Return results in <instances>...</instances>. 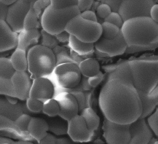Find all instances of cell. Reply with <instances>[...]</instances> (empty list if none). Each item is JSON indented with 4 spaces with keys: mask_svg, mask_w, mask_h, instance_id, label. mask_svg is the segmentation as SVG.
I'll use <instances>...</instances> for the list:
<instances>
[{
    "mask_svg": "<svg viewBox=\"0 0 158 144\" xmlns=\"http://www.w3.org/2000/svg\"><path fill=\"white\" fill-rule=\"evenodd\" d=\"M94 45L95 49L101 54L110 57L123 55L128 47L121 30L115 38L108 39L101 36Z\"/></svg>",
    "mask_w": 158,
    "mask_h": 144,
    "instance_id": "obj_9",
    "label": "cell"
},
{
    "mask_svg": "<svg viewBox=\"0 0 158 144\" xmlns=\"http://www.w3.org/2000/svg\"><path fill=\"white\" fill-rule=\"evenodd\" d=\"M54 73L60 87L66 89L75 87L79 84L82 78L79 66L74 63L57 65Z\"/></svg>",
    "mask_w": 158,
    "mask_h": 144,
    "instance_id": "obj_7",
    "label": "cell"
},
{
    "mask_svg": "<svg viewBox=\"0 0 158 144\" xmlns=\"http://www.w3.org/2000/svg\"><path fill=\"white\" fill-rule=\"evenodd\" d=\"M43 112L50 117H56L60 114V108L58 101L54 98L48 100L44 102Z\"/></svg>",
    "mask_w": 158,
    "mask_h": 144,
    "instance_id": "obj_29",
    "label": "cell"
},
{
    "mask_svg": "<svg viewBox=\"0 0 158 144\" xmlns=\"http://www.w3.org/2000/svg\"><path fill=\"white\" fill-rule=\"evenodd\" d=\"M103 69L108 75L107 80L124 79L133 83L128 60H120L115 64L103 66Z\"/></svg>",
    "mask_w": 158,
    "mask_h": 144,
    "instance_id": "obj_17",
    "label": "cell"
},
{
    "mask_svg": "<svg viewBox=\"0 0 158 144\" xmlns=\"http://www.w3.org/2000/svg\"><path fill=\"white\" fill-rule=\"evenodd\" d=\"M80 113L90 130L95 132L98 129L100 120L98 115L91 107L85 108Z\"/></svg>",
    "mask_w": 158,
    "mask_h": 144,
    "instance_id": "obj_24",
    "label": "cell"
},
{
    "mask_svg": "<svg viewBox=\"0 0 158 144\" xmlns=\"http://www.w3.org/2000/svg\"><path fill=\"white\" fill-rule=\"evenodd\" d=\"M50 5L58 9H64L73 6H77L78 0H50Z\"/></svg>",
    "mask_w": 158,
    "mask_h": 144,
    "instance_id": "obj_34",
    "label": "cell"
},
{
    "mask_svg": "<svg viewBox=\"0 0 158 144\" xmlns=\"http://www.w3.org/2000/svg\"><path fill=\"white\" fill-rule=\"evenodd\" d=\"M72 143L71 140L66 138H57L56 144H71Z\"/></svg>",
    "mask_w": 158,
    "mask_h": 144,
    "instance_id": "obj_51",
    "label": "cell"
},
{
    "mask_svg": "<svg viewBox=\"0 0 158 144\" xmlns=\"http://www.w3.org/2000/svg\"><path fill=\"white\" fill-rule=\"evenodd\" d=\"M102 129L103 137L108 144H129L130 124L118 123L105 118Z\"/></svg>",
    "mask_w": 158,
    "mask_h": 144,
    "instance_id": "obj_8",
    "label": "cell"
},
{
    "mask_svg": "<svg viewBox=\"0 0 158 144\" xmlns=\"http://www.w3.org/2000/svg\"><path fill=\"white\" fill-rule=\"evenodd\" d=\"M65 30L79 40L90 43H95L102 35L101 24L86 20L80 14L67 23Z\"/></svg>",
    "mask_w": 158,
    "mask_h": 144,
    "instance_id": "obj_6",
    "label": "cell"
},
{
    "mask_svg": "<svg viewBox=\"0 0 158 144\" xmlns=\"http://www.w3.org/2000/svg\"><path fill=\"white\" fill-rule=\"evenodd\" d=\"M105 22L111 23L121 28L123 24V21L122 16L116 12H111V13L104 19Z\"/></svg>",
    "mask_w": 158,
    "mask_h": 144,
    "instance_id": "obj_37",
    "label": "cell"
},
{
    "mask_svg": "<svg viewBox=\"0 0 158 144\" xmlns=\"http://www.w3.org/2000/svg\"><path fill=\"white\" fill-rule=\"evenodd\" d=\"M18 0H0V2L7 6H10L15 3Z\"/></svg>",
    "mask_w": 158,
    "mask_h": 144,
    "instance_id": "obj_52",
    "label": "cell"
},
{
    "mask_svg": "<svg viewBox=\"0 0 158 144\" xmlns=\"http://www.w3.org/2000/svg\"><path fill=\"white\" fill-rule=\"evenodd\" d=\"M55 36L60 42H61V43L69 42L70 34L65 30L63 31L61 33H60L58 35H55Z\"/></svg>",
    "mask_w": 158,
    "mask_h": 144,
    "instance_id": "obj_44",
    "label": "cell"
},
{
    "mask_svg": "<svg viewBox=\"0 0 158 144\" xmlns=\"http://www.w3.org/2000/svg\"><path fill=\"white\" fill-rule=\"evenodd\" d=\"M55 117H53L48 122L49 131L58 135L68 134V121L60 116V118Z\"/></svg>",
    "mask_w": 158,
    "mask_h": 144,
    "instance_id": "obj_25",
    "label": "cell"
},
{
    "mask_svg": "<svg viewBox=\"0 0 158 144\" xmlns=\"http://www.w3.org/2000/svg\"><path fill=\"white\" fill-rule=\"evenodd\" d=\"M52 51L56 58L57 65L67 63H74L70 50L66 48L57 46Z\"/></svg>",
    "mask_w": 158,
    "mask_h": 144,
    "instance_id": "obj_27",
    "label": "cell"
},
{
    "mask_svg": "<svg viewBox=\"0 0 158 144\" xmlns=\"http://www.w3.org/2000/svg\"><path fill=\"white\" fill-rule=\"evenodd\" d=\"M155 144H158V140H157V141H156V142H155V143H154Z\"/></svg>",
    "mask_w": 158,
    "mask_h": 144,
    "instance_id": "obj_55",
    "label": "cell"
},
{
    "mask_svg": "<svg viewBox=\"0 0 158 144\" xmlns=\"http://www.w3.org/2000/svg\"><path fill=\"white\" fill-rule=\"evenodd\" d=\"M54 91V86L49 79L39 77L33 80L30 97L44 102L52 98Z\"/></svg>",
    "mask_w": 158,
    "mask_h": 144,
    "instance_id": "obj_15",
    "label": "cell"
},
{
    "mask_svg": "<svg viewBox=\"0 0 158 144\" xmlns=\"http://www.w3.org/2000/svg\"><path fill=\"white\" fill-rule=\"evenodd\" d=\"M9 7L0 2V20L5 21L8 14Z\"/></svg>",
    "mask_w": 158,
    "mask_h": 144,
    "instance_id": "obj_46",
    "label": "cell"
},
{
    "mask_svg": "<svg viewBox=\"0 0 158 144\" xmlns=\"http://www.w3.org/2000/svg\"><path fill=\"white\" fill-rule=\"evenodd\" d=\"M80 14L77 6L58 9L50 5L41 15V27L46 32L55 35L64 31L67 23Z\"/></svg>",
    "mask_w": 158,
    "mask_h": 144,
    "instance_id": "obj_5",
    "label": "cell"
},
{
    "mask_svg": "<svg viewBox=\"0 0 158 144\" xmlns=\"http://www.w3.org/2000/svg\"><path fill=\"white\" fill-rule=\"evenodd\" d=\"M23 1H25L27 2H33L36 1V0H23Z\"/></svg>",
    "mask_w": 158,
    "mask_h": 144,
    "instance_id": "obj_54",
    "label": "cell"
},
{
    "mask_svg": "<svg viewBox=\"0 0 158 144\" xmlns=\"http://www.w3.org/2000/svg\"><path fill=\"white\" fill-rule=\"evenodd\" d=\"M16 72L10 59L5 57L0 58V78L11 79Z\"/></svg>",
    "mask_w": 158,
    "mask_h": 144,
    "instance_id": "obj_26",
    "label": "cell"
},
{
    "mask_svg": "<svg viewBox=\"0 0 158 144\" xmlns=\"http://www.w3.org/2000/svg\"><path fill=\"white\" fill-rule=\"evenodd\" d=\"M40 37V32L37 28L29 30L23 29L19 33L17 47L25 51L27 54L31 48L37 45Z\"/></svg>",
    "mask_w": 158,
    "mask_h": 144,
    "instance_id": "obj_18",
    "label": "cell"
},
{
    "mask_svg": "<svg viewBox=\"0 0 158 144\" xmlns=\"http://www.w3.org/2000/svg\"><path fill=\"white\" fill-rule=\"evenodd\" d=\"M145 118L139 117L130 124L129 144H149L152 139V130Z\"/></svg>",
    "mask_w": 158,
    "mask_h": 144,
    "instance_id": "obj_12",
    "label": "cell"
},
{
    "mask_svg": "<svg viewBox=\"0 0 158 144\" xmlns=\"http://www.w3.org/2000/svg\"><path fill=\"white\" fill-rule=\"evenodd\" d=\"M79 68L82 75L87 77L94 76L100 72L99 63L93 58H88L81 62Z\"/></svg>",
    "mask_w": 158,
    "mask_h": 144,
    "instance_id": "obj_23",
    "label": "cell"
},
{
    "mask_svg": "<svg viewBox=\"0 0 158 144\" xmlns=\"http://www.w3.org/2000/svg\"><path fill=\"white\" fill-rule=\"evenodd\" d=\"M148 123L155 135L158 137V109L150 115Z\"/></svg>",
    "mask_w": 158,
    "mask_h": 144,
    "instance_id": "obj_38",
    "label": "cell"
},
{
    "mask_svg": "<svg viewBox=\"0 0 158 144\" xmlns=\"http://www.w3.org/2000/svg\"><path fill=\"white\" fill-rule=\"evenodd\" d=\"M32 118V117L28 114H22L16 120L15 125L21 132L28 133V127Z\"/></svg>",
    "mask_w": 158,
    "mask_h": 144,
    "instance_id": "obj_32",
    "label": "cell"
},
{
    "mask_svg": "<svg viewBox=\"0 0 158 144\" xmlns=\"http://www.w3.org/2000/svg\"><path fill=\"white\" fill-rule=\"evenodd\" d=\"M101 25L102 30V36L106 39L115 38L121 32V28L111 23L104 21Z\"/></svg>",
    "mask_w": 158,
    "mask_h": 144,
    "instance_id": "obj_28",
    "label": "cell"
},
{
    "mask_svg": "<svg viewBox=\"0 0 158 144\" xmlns=\"http://www.w3.org/2000/svg\"><path fill=\"white\" fill-rule=\"evenodd\" d=\"M128 62L139 94L149 95L158 86V56L131 58Z\"/></svg>",
    "mask_w": 158,
    "mask_h": 144,
    "instance_id": "obj_3",
    "label": "cell"
},
{
    "mask_svg": "<svg viewBox=\"0 0 158 144\" xmlns=\"http://www.w3.org/2000/svg\"><path fill=\"white\" fill-rule=\"evenodd\" d=\"M33 2H32V6L26 15L24 20L23 29L26 30L35 29L37 28L38 27V17L33 9Z\"/></svg>",
    "mask_w": 158,
    "mask_h": 144,
    "instance_id": "obj_30",
    "label": "cell"
},
{
    "mask_svg": "<svg viewBox=\"0 0 158 144\" xmlns=\"http://www.w3.org/2000/svg\"><path fill=\"white\" fill-rule=\"evenodd\" d=\"M18 33L14 31L6 21L0 20V51H9L17 47Z\"/></svg>",
    "mask_w": 158,
    "mask_h": 144,
    "instance_id": "obj_16",
    "label": "cell"
},
{
    "mask_svg": "<svg viewBox=\"0 0 158 144\" xmlns=\"http://www.w3.org/2000/svg\"><path fill=\"white\" fill-rule=\"evenodd\" d=\"M50 0H36L33 2V8L38 18H39L42 10L50 5Z\"/></svg>",
    "mask_w": 158,
    "mask_h": 144,
    "instance_id": "obj_36",
    "label": "cell"
},
{
    "mask_svg": "<svg viewBox=\"0 0 158 144\" xmlns=\"http://www.w3.org/2000/svg\"><path fill=\"white\" fill-rule=\"evenodd\" d=\"M32 4V2L18 0L9 6L5 21L15 32L19 33L23 29L24 20Z\"/></svg>",
    "mask_w": 158,
    "mask_h": 144,
    "instance_id": "obj_10",
    "label": "cell"
},
{
    "mask_svg": "<svg viewBox=\"0 0 158 144\" xmlns=\"http://www.w3.org/2000/svg\"><path fill=\"white\" fill-rule=\"evenodd\" d=\"M68 45L71 49L83 56L85 59L89 58V56H92L95 52L94 43L81 41L71 35Z\"/></svg>",
    "mask_w": 158,
    "mask_h": 144,
    "instance_id": "obj_19",
    "label": "cell"
},
{
    "mask_svg": "<svg viewBox=\"0 0 158 144\" xmlns=\"http://www.w3.org/2000/svg\"><path fill=\"white\" fill-rule=\"evenodd\" d=\"M139 95L142 107L141 117L146 118L153 112L158 105V86L149 95Z\"/></svg>",
    "mask_w": 158,
    "mask_h": 144,
    "instance_id": "obj_21",
    "label": "cell"
},
{
    "mask_svg": "<svg viewBox=\"0 0 158 144\" xmlns=\"http://www.w3.org/2000/svg\"><path fill=\"white\" fill-rule=\"evenodd\" d=\"M93 3V0H78L77 8L80 12L89 10Z\"/></svg>",
    "mask_w": 158,
    "mask_h": 144,
    "instance_id": "obj_41",
    "label": "cell"
},
{
    "mask_svg": "<svg viewBox=\"0 0 158 144\" xmlns=\"http://www.w3.org/2000/svg\"><path fill=\"white\" fill-rule=\"evenodd\" d=\"M121 30L128 45L126 52L153 49L158 45V23L149 16L129 18L124 21Z\"/></svg>",
    "mask_w": 158,
    "mask_h": 144,
    "instance_id": "obj_2",
    "label": "cell"
},
{
    "mask_svg": "<svg viewBox=\"0 0 158 144\" xmlns=\"http://www.w3.org/2000/svg\"><path fill=\"white\" fill-rule=\"evenodd\" d=\"M41 42L40 45L50 49L53 50L58 46L59 41L55 35H51L42 29L40 32Z\"/></svg>",
    "mask_w": 158,
    "mask_h": 144,
    "instance_id": "obj_31",
    "label": "cell"
},
{
    "mask_svg": "<svg viewBox=\"0 0 158 144\" xmlns=\"http://www.w3.org/2000/svg\"><path fill=\"white\" fill-rule=\"evenodd\" d=\"M80 15L82 17L86 20L93 21V22H98L97 15H96V14L92 11L89 10L85 11L81 13Z\"/></svg>",
    "mask_w": 158,
    "mask_h": 144,
    "instance_id": "obj_42",
    "label": "cell"
},
{
    "mask_svg": "<svg viewBox=\"0 0 158 144\" xmlns=\"http://www.w3.org/2000/svg\"><path fill=\"white\" fill-rule=\"evenodd\" d=\"M57 138H56L54 136H53V135L51 134H49V133H48L40 141L39 143L40 144H56V142H57Z\"/></svg>",
    "mask_w": 158,
    "mask_h": 144,
    "instance_id": "obj_43",
    "label": "cell"
},
{
    "mask_svg": "<svg viewBox=\"0 0 158 144\" xmlns=\"http://www.w3.org/2000/svg\"><path fill=\"white\" fill-rule=\"evenodd\" d=\"M10 60L16 72H25L28 69L27 53L24 50L16 48Z\"/></svg>",
    "mask_w": 158,
    "mask_h": 144,
    "instance_id": "obj_22",
    "label": "cell"
},
{
    "mask_svg": "<svg viewBox=\"0 0 158 144\" xmlns=\"http://www.w3.org/2000/svg\"><path fill=\"white\" fill-rule=\"evenodd\" d=\"M31 76L25 72H16L11 78L15 96L19 99L27 100L30 97L33 82Z\"/></svg>",
    "mask_w": 158,
    "mask_h": 144,
    "instance_id": "obj_14",
    "label": "cell"
},
{
    "mask_svg": "<svg viewBox=\"0 0 158 144\" xmlns=\"http://www.w3.org/2000/svg\"><path fill=\"white\" fill-rule=\"evenodd\" d=\"M49 125L45 120L40 118L32 117L28 132L29 134L39 142L48 134Z\"/></svg>",
    "mask_w": 158,
    "mask_h": 144,
    "instance_id": "obj_20",
    "label": "cell"
},
{
    "mask_svg": "<svg viewBox=\"0 0 158 144\" xmlns=\"http://www.w3.org/2000/svg\"><path fill=\"white\" fill-rule=\"evenodd\" d=\"M111 8L107 3L100 4L97 8V14L98 16L102 19H105L111 12Z\"/></svg>",
    "mask_w": 158,
    "mask_h": 144,
    "instance_id": "obj_39",
    "label": "cell"
},
{
    "mask_svg": "<svg viewBox=\"0 0 158 144\" xmlns=\"http://www.w3.org/2000/svg\"><path fill=\"white\" fill-rule=\"evenodd\" d=\"M3 82L1 81V93L8 96L16 97L15 93L13 86L11 82V79H3Z\"/></svg>",
    "mask_w": 158,
    "mask_h": 144,
    "instance_id": "obj_35",
    "label": "cell"
},
{
    "mask_svg": "<svg viewBox=\"0 0 158 144\" xmlns=\"http://www.w3.org/2000/svg\"><path fill=\"white\" fill-rule=\"evenodd\" d=\"M54 98L58 101L60 106L59 116L63 119L69 121L79 113L78 103L70 92L62 91L57 94Z\"/></svg>",
    "mask_w": 158,
    "mask_h": 144,
    "instance_id": "obj_13",
    "label": "cell"
},
{
    "mask_svg": "<svg viewBox=\"0 0 158 144\" xmlns=\"http://www.w3.org/2000/svg\"><path fill=\"white\" fill-rule=\"evenodd\" d=\"M85 108L91 107L92 104V94L89 91H85Z\"/></svg>",
    "mask_w": 158,
    "mask_h": 144,
    "instance_id": "obj_48",
    "label": "cell"
},
{
    "mask_svg": "<svg viewBox=\"0 0 158 144\" xmlns=\"http://www.w3.org/2000/svg\"><path fill=\"white\" fill-rule=\"evenodd\" d=\"M104 74L100 71L96 75L89 77V83L92 88L96 87L102 82Z\"/></svg>",
    "mask_w": 158,
    "mask_h": 144,
    "instance_id": "obj_40",
    "label": "cell"
},
{
    "mask_svg": "<svg viewBox=\"0 0 158 144\" xmlns=\"http://www.w3.org/2000/svg\"><path fill=\"white\" fill-rule=\"evenodd\" d=\"M44 102L36 99L29 97L27 100V106L29 110L35 113H39L43 110Z\"/></svg>",
    "mask_w": 158,
    "mask_h": 144,
    "instance_id": "obj_33",
    "label": "cell"
},
{
    "mask_svg": "<svg viewBox=\"0 0 158 144\" xmlns=\"http://www.w3.org/2000/svg\"><path fill=\"white\" fill-rule=\"evenodd\" d=\"M88 78L82 76L81 81L79 83L84 91H89L92 88L89 83Z\"/></svg>",
    "mask_w": 158,
    "mask_h": 144,
    "instance_id": "obj_47",
    "label": "cell"
},
{
    "mask_svg": "<svg viewBox=\"0 0 158 144\" xmlns=\"http://www.w3.org/2000/svg\"><path fill=\"white\" fill-rule=\"evenodd\" d=\"M15 144H32V143L30 142H28V141H21L15 142Z\"/></svg>",
    "mask_w": 158,
    "mask_h": 144,
    "instance_id": "obj_53",
    "label": "cell"
},
{
    "mask_svg": "<svg viewBox=\"0 0 158 144\" xmlns=\"http://www.w3.org/2000/svg\"><path fill=\"white\" fill-rule=\"evenodd\" d=\"M68 134L73 141L87 142L91 141L94 136V131L88 127L81 115H77L68 121Z\"/></svg>",
    "mask_w": 158,
    "mask_h": 144,
    "instance_id": "obj_11",
    "label": "cell"
},
{
    "mask_svg": "<svg viewBox=\"0 0 158 144\" xmlns=\"http://www.w3.org/2000/svg\"><path fill=\"white\" fill-rule=\"evenodd\" d=\"M6 97L7 100L8 101H9L10 104L14 105V104H16V103H17V101H18L17 98H17V97L6 95Z\"/></svg>",
    "mask_w": 158,
    "mask_h": 144,
    "instance_id": "obj_49",
    "label": "cell"
},
{
    "mask_svg": "<svg viewBox=\"0 0 158 144\" xmlns=\"http://www.w3.org/2000/svg\"><path fill=\"white\" fill-rule=\"evenodd\" d=\"M27 56L28 70L33 80L51 74L57 66L52 50L42 45H37L31 48Z\"/></svg>",
    "mask_w": 158,
    "mask_h": 144,
    "instance_id": "obj_4",
    "label": "cell"
},
{
    "mask_svg": "<svg viewBox=\"0 0 158 144\" xmlns=\"http://www.w3.org/2000/svg\"><path fill=\"white\" fill-rule=\"evenodd\" d=\"M0 144H15V142L10 138H0Z\"/></svg>",
    "mask_w": 158,
    "mask_h": 144,
    "instance_id": "obj_50",
    "label": "cell"
},
{
    "mask_svg": "<svg viewBox=\"0 0 158 144\" xmlns=\"http://www.w3.org/2000/svg\"><path fill=\"white\" fill-rule=\"evenodd\" d=\"M150 15L154 22L158 23V4H154L151 7Z\"/></svg>",
    "mask_w": 158,
    "mask_h": 144,
    "instance_id": "obj_45",
    "label": "cell"
},
{
    "mask_svg": "<svg viewBox=\"0 0 158 144\" xmlns=\"http://www.w3.org/2000/svg\"><path fill=\"white\" fill-rule=\"evenodd\" d=\"M105 118L112 121L130 124L141 116L142 107L133 83L124 79L107 80L99 97Z\"/></svg>",
    "mask_w": 158,
    "mask_h": 144,
    "instance_id": "obj_1",
    "label": "cell"
}]
</instances>
